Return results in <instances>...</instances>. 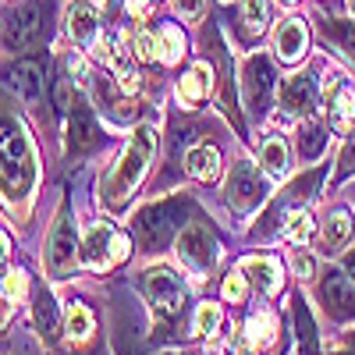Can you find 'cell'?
Returning <instances> with one entry per match:
<instances>
[{
	"label": "cell",
	"mask_w": 355,
	"mask_h": 355,
	"mask_svg": "<svg viewBox=\"0 0 355 355\" xmlns=\"http://www.w3.org/2000/svg\"><path fill=\"white\" fill-rule=\"evenodd\" d=\"M153 153H157V128L153 125L135 128L132 142L125 146V153H121V160H117L110 182H107V199L114 206H121L135 192V185L142 182V174H146V167H150Z\"/></svg>",
	"instance_id": "7a4b0ae2"
},
{
	"label": "cell",
	"mask_w": 355,
	"mask_h": 355,
	"mask_svg": "<svg viewBox=\"0 0 355 355\" xmlns=\"http://www.w3.org/2000/svg\"><path fill=\"white\" fill-rule=\"evenodd\" d=\"M348 234H352V217H348V210H334V214L327 217V224H323V249H327V252L341 249V245L348 242Z\"/></svg>",
	"instance_id": "603a6c76"
},
{
	"label": "cell",
	"mask_w": 355,
	"mask_h": 355,
	"mask_svg": "<svg viewBox=\"0 0 355 355\" xmlns=\"http://www.w3.org/2000/svg\"><path fill=\"white\" fill-rule=\"evenodd\" d=\"M128 15L135 21H146L150 18V0H128Z\"/></svg>",
	"instance_id": "8d00e7d4"
},
{
	"label": "cell",
	"mask_w": 355,
	"mask_h": 355,
	"mask_svg": "<svg viewBox=\"0 0 355 355\" xmlns=\"http://www.w3.org/2000/svg\"><path fill=\"white\" fill-rule=\"evenodd\" d=\"M125 256H128V239H125V234H117V239H114V263L125 259Z\"/></svg>",
	"instance_id": "f35d334b"
},
{
	"label": "cell",
	"mask_w": 355,
	"mask_h": 355,
	"mask_svg": "<svg viewBox=\"0 0 355 355\" xmlns=\"http://www.w3.org/2000/svg\"><path fill=\"white\" fill-rule=\"evenodd\" d=\"M68 28H71V36L78 43H96V33H100V21H96V8L89 4V0H78V4H71L68 11Z\"/></svg>",
	"instance_id": "e0dca14e"
},
{
	"label": "cell",
	"mask_w": 355,
	"mask_h": 355,
	"mask_svg": "<svg viewBox=\"0 0 355 355\" xmlns=\"http://www.w3.org/2000/svg\"><path fill=\"white\" fill-rule=\"evenodd\" d=\"M334 125L338 128H352L355 125V93L341 89V96L334 100Z\"/></svg>",
	"instance_id": "f1b7e54d"
},
{
	"label": "cell",
	"mask_w": 355,
	"mask_h": 355,
	"mask_svg": "<svg viewBox=\"0 0 355 355\" xmlns=\"http://www.w3.org/2000/svg\"><path fill=\"white\" fill-rule=\"evenodd\" d=\"M284 234H288L295 245H302L309 234H313V217H309L306 210H295V214L288 217V224H284Z\"/></svg>",
	"instance_id": "83f0119b"
},
{
	"label": "cell",
	"mask_w": 355,
	"mask_h": 355,
	"mask_svg": "<svg viewBox=\"0 0 355 355\" xmlns=\"http://www.w3.org/2000/svg\"><path fill=\"white\" fill-rule=\"evenodd\" d=\"M36 189V153L25 125L15 117H0V196L11 206L28 199Z\"/></svg>",
	"instance_id": "6da1fadb"
},
{
	"label": "cell",
	"mask_w": 355,
	"mask_h": 355,
	"mask_svg": "<svg viewBox=\"0 0 355 355\" xmlns=\"http://www.w3.org/2000/svg\"><path fill=\"white\" fill-rule=\"evenodd\" d=\"M295 274H299L302 281H306V277H313V259L299 252V256H295Z\"/></svg>",
	"instance_id": "74e56055"
},
{
	"label": "cell",
	"mask_w": 355,
	"mask_h": 355,
	"mask_svg": "<svg viewBox=\"0 0 355 355\" xmlns=\"http://www.w3.org/2000/svg\"><path fill=\"white\" fill-rule=\"evenodd\" d=\"M33 313H36V327H40V334H43L46 341H53V338H57V327H61V313H57V302H53V295H50V291H40V295H36Z\"/></svg>",
	"instance_id": "ffe728a7"
},
{
	"label": "cell",
	"mask_w": 355,
	"mask_h": 355,
	"mask_svg": "<svg viewBox=\"0 0 355 355\" xmlns=\"http://www.w3.org/2000/svg\"><path fill=\"white\" fill-rule=\"evenodd\" d=\"M142 291H146V299L153 302V309L164 313V316H178L185 299H189L185 281L174 270H167V266H150V270L142 274Z\"/></svg>",
	"instance_id": "5b68a950"
},
{
	"label": "cell",
	"mask_w": 355,
	"mask_h": 355,
	"mask_svg": "<svg viewBox=\"0 0 355 355\" xmlns=\"http://www.w3.org/2000/svg\"><path fill=\"white\" fill-rule=\"evenodd\" d=\"M8 85L15 89L18 96L36 100L43 93V68L36 61H18V64L8 68Z\"/></svg>",
	"instance_id": "9a60e30c"
},
{
	"label": "cell",
	"mask_w": 355,
	"mask_h": 355,
	"mask_svg": "<svg viewBox=\"0 0 355 355\" xmlns=\"http://www.w3.org/2000/svg\"><path fill=\"white\" fill-rule=\"evenodd\" d=\"M345 274H348V277L355 281V249H352V252L345 256Z\"/></svg>",
	"instance_id": "60d3db41"
},
{
	"label": "cell",
	"mask_w": 355,
	"mask_h": 355,
	"mask_svg": "<svg viewBox=\"0 0 355 355\" xmlns=\"http://www.w3.org/2000/svg\"><path fill=\"white\" fill-rule=\"evenodd\" d=\"M323 146H327V135H323V128L306 125L302 135H299V150H302V157H306V160H316V157L323 153Z\"/></svg>",
	"instance_id": "4316f807"
},
{
	"label": "cell",
	"mask_w": 355,
	"mask_h": 355,
	"mask_svg": "<svg viewBox=\"0 0 355 355\" xmlns=\"http://www.w3.org/2000/svg\"><path fill=\"white\" fill-rule=\"evenodd\" d=\"M202 8H206V0H174V11L182 18H189V21H196L202 15Z\"/></svg>",
	"instance_id": "e575fe53"
},
{
	"label": "cell",
	"mask_w": 355,
	"mask_h": 355,
	"mask_svg": "<svg viewBox=\"0 0 355 355\" xmlns=\"http://www.w3.org/2000/svg\"><path fill=\"white\" fill-rule=\"evenodd\" d=\"M291 316H295V334H299V355H320L316 327H313V316H309L302 299L291 302Z\"/></svg>",
	"instance_id": "d6986e66"
},
{
	"label": "cell",
	"mask_w": 355,
	"mask_h": 355,
	"mask_svg": "<svg viewBox=\"0 0 355 355\" xmlns=\"http://www.w3.org/2000/svg\"><path fill=\"white\" fill-rule=\"evenodd\" d=\"M8 43L15 50H28V46H36L46 33V4L43 0H25L21 8H15L8 15Z\"/></svg>",
	"instance_id": "52a82bcc"
},
{
	"label": "cell",
	"mask_w": 355,
	"mask_h": 355,
	"mask_svg": "<svg viewBox=\"0 0 355 355\" xmlns=\"http://www.w3.org/2000/svg\"><path fill=\"white\" fill-rule=\"evenodd\" d=\"M25 291H28V274L25 270H8L4 274V295L11 302H21Z\"/></svg>",
	"instance_id": "4dcf8cb0"
},
{
	"label": "cell",
	"mask_w": 355,
	"mask_h": 355,
	"mask_svg": "<svg viewBox=\"0 0 355 355\" xmlns=\"http://www.w3.org/2000/svg\"><path fill=\"white\" fill-rule=\"evenodd\" d=\"M245 295V274H231L227 281H224V299L227 302H239Z\"/></svg>",
	"instance_id": "836d02e7"
},
{
	"label": "cell",
	"mask_w": 355,
	"mask_h": 355,
	"mask_svg": "<svg viewBox=\"0 0 355 355\" xmlns=\"http://www.w3.org/2000/svg\"><path fill=\"white\" fill-rule=\"evenodd\" d=\"M210 82H214V68L210 64H192V71H185L178 78V100L185 107L199 103L206 93H210Z\"/></svg>",
	"instance_id": "2e32d148"
},
{
	"label": "cell",
	"mask_w": 355,
	"mask_h": 355,
	"mask_svg": "<svg viewBox=\"0 0 355 355\" xmlns=\"http://www.w3.org/2000/svg\"><path fill=\"white\" fill-rule=\"evenodd\" d=\"M281 4H295V0H281Z\"/></svg>",
	"instance_id": "f6af8a7d"
},
{
	"label": "cell",
	"mask_w": 355,
	"mask_h": 355,
	"mask_svg": "<svg viewBox=\"0 0 355 355\" xmlns=\"http://www.w3.org/2000/svg\"><path fill=\"white\" fill-rule=\"evenodd\" d=\"M270 21V0H245L242 4V28L249 36H259Z\"/></svg>",
	"instance_id": "cb8c5ba5"
},
{
	"label": "cell",
	"mask_w": 355,
	"mask_h": 355,
	"mask_svg": "<svg viewBox=\"0 0 355 355\" xmlns=\"http://www.w3.org/2000/svg\"><path fill=\"white\" fill-rule=\"evenodd\" d=\"M114 239H117V231L110 224H89L82 231L78 259L89 266V270H107V266L114 263Z\"/></svg>",
	"instance_id": "9c48e42d"
},
{
	"label": "cell",
	"mask_w": 355,
	"mask_h": 355,
	"mask_svg": "<svg viewBox=\"0 0 355 355\" xmlns=\"http://www.w3.org/2000/svg\"><path fill=\"white\" fill-rule=\"evenodd\" d=\"M341 40H345V50L355 57V28H345V33H341Z\"/></svg>",
	"instance_id": "ab89813d"
},
{
	"label": "cell",
	"mask_w": 355,
	"mask_h": 355,
	"mask_svg": "<svg viewBox=\"0 0 355 355\" xmlns=\"http://www.w3.org/2000/svg\"><path fill=\"white\" fill-rule=\"evenodd\" d=\"M135 57H139V61H153V57H157V36L139 33L135 36Z\"/></svg>",
	"instance_id": "d6a6232c"
},
{
	"label": "cell",
	"mask_w": 355,
	"mask_h": 355,
	"mask_svg": "<svg viewBox=\"0 0 355 355\" xmlns=\"http://www.w3.org/2000/svg\"><path fill=\"white\" fill-rule=\"evenodd\" d=\"M242 93H245V103L249 110H266L277 93V78H274V68L266 57H249L242 64Z\"/></svg>",
	"instance_id": "ba28073f"
},
{
	"label": "cell",
	"mask_w": 355,
	"mask_h": 355,
	"mask_svg": "<svg viewBox=\"0 0 355 355\" xmlns=\"http://www.w3.org/2000/svg\"><path fill=\"white\" fill-rule=\"evenodd\" d=\"M306 46H309L306 21H302V18H288V21H281L277 36H274V50H277L281 61H299V57L306 53Z\"/></svg>",
	"instance_id": "5bb4252c"
},
{
	"label": "cell",
	"mask_w": 355,
	"mask_h": 355,
	"mask_svg": "<svg viewBox=\"0 0 355 355\" xmlns=\"http://www.w3.org/2000/svg\"><path fill=\"white\" fill-rule=\"evenodd\" d=\"M355 171V139L345 146V153H341V171H338V178H345V174H352Z\"/></svg>",
	"instance_id": "d590c367"
},
{
	"label": "cell",
	"mask_w": 355,
	"mask_h": 355,
	"mask_svg": "<svg viewBox=\"0 0 355 355\" xmlns=\"http://www.w3.org/2000/svg\"><path fill=\"white\" fill-rule=\"evenodd\" d=\"M214 242H210V234H206L202 227H189L182 231V239H178V259H182L185 270L192 274H206L214 266Z\"/></svg>",
	"instance_id": "30bf717a"
},
{
	"label": "cell",
	"mask_w": 355,
	"mask_h": 355,
	"mask_svg": "<svg viewBox=\"0 0 355 355\" xmlns=\"http://www.w3.org/2000/svg\"><path fill=\"white\" fill-rule=\"evenodd\" d=\"M78 249H82V239H78V227L71 220L68 210H61V217H57L53 231H50V242H46V270L53 277H64L75 270L78 259Z\"/></svg>",
	"instance_id": "277c9868"
},
{
	"label": "cell",
	"mask_w": 355,
	"mask_h": 355,
	"mask_svg": "<svg viewBox=\"0 0 355 355\" xmlns=\"http://www.w3.org/2000/svg\"><path fill=\"white\" fill-rule=\"evenodd\" d=\"M320 295L327 302V313L341 323L355 320V288H352V277L348 274H327L320 284Z\"/></svg>",
	"instance_id": "8fae6325"
},
{
	"label": "cell",
	"mask_w": 355,
	"mask_h": 355,
	"mask_svg": "<svg viewBox=\"0 0 355 355\" xmlns=\"http://www.w3.org/2000/svg\"><path fill=\"white\" fill-rule=\"evenodd\" d=\"M316 100H320V89H316V78H309V75H291L281 89V107L288 114L309 117L316 110Z\"/></svg>",
	"instance_id": "7c38bea8"
},
{
	"label": "cell",
	"mask_w": 355,
	"mask_h": 355,
	"mask_svg": "<svg viewBox=\"0 0 355 355\" xmlns=\"http://www.w3.org/2000/svg\"><path fill=\"white\" fill-rule=\"evenodd\" d=\"M71 139L78 146H89L93 142V121H89V110L82 103H75V114H71Z\"/></svg>",
	"instance_id": "f546056e"
},
{
	"label": "cell",
	"mask_w": 355,
	"mask_h": 355,
	"mask_svg": "<svg viewBox=\"0 0 355 355\" xmlns=\"http://www.w3.org/2000/svg\"><path fill=\"white\" fill-rule=\"evenodd\" d=\"M249 341L252 345H266V341H270L274 338V316H266V313H259V316H252L249 320Z\"/></svg>",
	"instance_id": "1f68e13d"
},
{
	"label": "cell",
	"mask_w": 355,
	"mask_h": 355,
	"mask_svg": "<svg viewBox=\"0 0 355 355\" xmlns=\"http://www.w3.org/2000/svg\"><path fill=\"white\" fill-rule=\"evenodd\" d=\"M185 167L192 178H199V182H217L220 174V153L214 150V146H192L189 157H185Z\"/></svg>",
	"instance_id": "ac0fdd59"
},
{
	"label": "cell",
	"mask_w": 355,
	"mask_h": 355,
	"mask_svg": "<svg viewBox=\"0 0 355 355\" xmlns=\"http://www.w3.org/2000/svg\"><path fill=\"white\" fill-rule=\"evenodd\" d=\"M242 274L252 288H259L263 295H274L281 291V263L270 256H249L242 259Z\"/></svg>",
	"instance_id": "4fadbf2b"
},
{
	"label": "cell",
	"mask_w": 355,
	"mask_h": 355,
	"mask_svg": "<svg viewBox=\"0 0 355 355\" xmlns=\"http://www.w3.org/2000/svg\"><path fill=\"white\" fill-rule=\"evenodd\" d=\"M192 327H196V334H199V338L217 334V331H220V306L202 302V306L196 309V316H192Z\"/></svg>",
	"instance_id": "d4e9b609"
},
{
	"label": "cell",
	"mask_w": 355,
	"mask_h": 355,
	"mask_svg": "<svg viewBox=\"0 0 355 355\" xmlns=\"http://www.w3.org/2000/svg\"><path fill=\"white\" fill-rule=\"evenodd\" d=\"M266 178L252 167V164H239L231 171V182H227V202L239 217H249L252 210H259V202L266 199Z\"/></svg>",
	"instance_id": "8992f818"
},
{
	"label": "cell",
	"mask_w": 355,
	"mask_h": 355,
	"mask_svg": "<svg viewBox=\"0 0 355 355\" xmlns=\"http://www.w3.org/2000/svg\"><path fill=\"white\" fill-rule=\"evenodd\" d=\"M259 164H263V171L270 174V178H281V174L288 171V146L281 142V135H270V139L263 142Z\"/></svg>",
	"instance_id": "44dd1931"
},
{
	"label": "cell",
	"mask_w": 355,
	"mask_h": 355,
	"mask_svg": "<svg viewBox=\"0 0 355 355\" xmlns=\"http://www.w3.org/2000/svg\"><path fill=\"white\" fill-rule=\"evenodd\" d=\"M189 214V206L182 199H167V202H153V206H146V210L139 214L135 220V231H139V242L146 249H160L167 245V239L178 231V224L185 220Z\"/></svg>",
	"instance_id": "3957f363"
},
{
	"label": "cell",
	"mask_w": 355,
	"mask_h": 355,
	"mask_svg": "<svg viewBox=\"0 0 355 355\" xmlns=\"http://www.w3.org/2000/svg\"><path fill=\"white\" fill-rule=\"evenodd\" d=\"M8 259V234H0V263Z\"/></svg>",
	"instance_id": "b9f144b4"
},
{
	"label": "cell",
	"mask_w": 355,
	"mask_h": 355,
	"mask_svg": "<svg viewBox=\"0 0 355 355\" xmlns=\"http://www.w3.org/2000/svg\"><path fill=\"white\" fill-rule=\"evenodd\" d=\"M348 11H352V15H355V0H348Z\"/></svg>",
	"instance_id": "ee69618b"
},
{
	"label": "cell",
	"mask_w": 355,
	"mask_h": 355,
	"mask_svg": "<svg viewBox=\"0 0 355 355\" xmlns=\"http://www.w3.org/2000/svg\"><path fill=\"white\" fill-rule=\"evenodd\" d=\"M182 53H185L182 28H178V25H164L157 33V57L164 64H174V61H182Z\"/></svg>",
	"instance_id": "7402d4cb"
},
{
	"label": "cell",
	"mask_w": 355,
	"mask_h": 355,
	"mask_svg": "<svg viewBox=\"0 0 355 355\" xmlns=\"http://www.w3.org/2000/svg\"><path fill=\"white\" fill-rule=\"evenodd\" d=\"M68 334L75 341H85L89 334H93V313H89L85 306H71L68 309Z\"/></svg>",
	"instance_id": "484cf974"
},
{
	"label": "cell",
	"mask_w": 355,
	"mask_h": 355,
	"mask_svg": "<svg viewBox=\"0 0 355 355\" xmlns=\"http://www.w3.org/2000/svg\"><path fill=\"white\" fill-rule=\"evenodd\" d=\"M157 355H185V352H178V348H167V352H157Z\"/></svg>",
	"instance_id": "7bdbcfd3"
}]
</instances>
